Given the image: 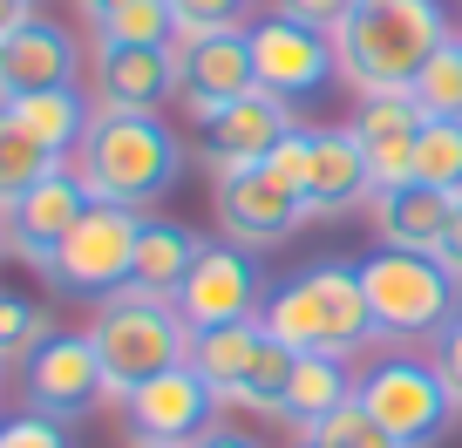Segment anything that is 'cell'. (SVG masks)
<instances>
[{
  "instance_id": "cell-1",
  "label": "cell",
  "mask_w": 462,
  "mask_h": 448,
  "mask_svg": "<svg viewBox=\"0 0 462 448\" xmlns=\"http://www.w3.org/2000/svg\"><path fill=\"white\" fill-rule=\"evenodd\" d=\"M184 170V143L171 136V123H157V109H96L75 143V177L96 204H123L143 211Z\"/></svg>"
},
{
  "instance_id": "cell-2",
  "label": "cell",
  "mask_w": 462,
  "mask_h": 448,
  "mask_svg": "<svg viewBox=\"0 0 462 448\" xmlns=\"http://www.w3.org/2000/svg\"><path fill=\"white\" fill-rule=\"evenodd\" d=\"M442 41H456L442 0H367L333 28V61L361 96H408Z\"/></svg>"
},
{
  "instance_id": "cell-3",
  "label": "cell",
  "mask_w": 462,
  "mask_h": 448,
  "mask_svg": "<svg viewBox=\"0 0 462 448\" xmlns=\"http://www.w3.org/2000/svg\"><path fill=\"white\" fill-rule=\"evenodd\" d=\"M259 326L292 353H340V361L361 353L367 340H381L374 313H367V292H361V265H346V259L306 265L300 279H286L259 306Z\"/></svg>"
},
{
  "instance_id": "cell-4",
  "label": "cell",
  "mask_w": 462,
  "mask_h": 448,
  "mask_svg": "<svg viewBox=\"0 0 462 448\" xmlns=\"http://www.w3.org/2000/svg\"><path fill=\"white\" fill-rule=\"evenodd\" d=\"M88 347H96L102 374H109V394L123 401V394H136L143 380L171 374V367L190 361V326L184 313H177L171 299H157V292H109L96 313V326H88Z\"/></svg>"
},
{
  "instance_id": "cell-5",
  "label": "cell",
  "mask_w": 462,
  "mask_h": 448,
  "mask_svg": "<svg viewBox=\"0 0 462 448\" xmlns=\"http://www.w3.org/2000/svg\"><path fill=\"white\" fill-rule=\"evenodd\" d=\"M361 292H367V313H374L381 340H421V333H442L456 319V279L442 272L435 251H367L361 259Z\"/></svg>"
},
{
  "instance_id": "cell-6",
  "label": "cell",
  "mask_w": 462,
  "mask_h": 448,
  "mask_svg": "<svg viewBox=\"0 0 462 448\" xmlns=\"http://www.w3.org/2000/svg\"><path fill=\"white\" fill-rule=\"evenodd\" d=\"M136 232H143V217L123 211V204H88L75 217V232L55 245V279L61 292H82V299H109V292L130 286V265H136Z\"/></svg>"
},
{
  "instance_id": "cell-7",
  "label": "cell",
  "mask_w": 462,
  "mask_h": 448,
  "mask_svg": "<svg viewBox=\"0 0 462 448\" xmlns=\"http://www.w3.org/2000/svg\"><path fill=\"white\" fill-rule=\"evenodd\" d=\"M354 394H361L367 415L402 448H429L435 434L456 421V394H448V380H442L435 361H381Z\"/></svg>"
},
{
  "instance_id": "cell-8",
  "label": "cell",
  "mask_w": 462,
  "mask_h": 448,
  "mask_svg": "<svg viewBox=\"0 0 462 448\" xmlns=\"http://www.w3.org/2000/svg\"><path fill=\"white\" fill-rule=\"evenodd\" d=\"M21 388H28V407L48 421H82L96 401H109V374H102L88 333H48L21 361Z\"/></svg>"
},
{
  "instance_id": "cell-9",
  "label": "cell",
  "mask_w": 462,
  "mask_h": 448,
  "mask_svg": "<svg viewBox=\"0 0 462 448\" xmlns=\"http://www.w3.org/2000/svg\"><path fill=\"white\" fill-rule=\"evenodd\" d=\"M177 96L198 123H211L217 109H231L238 96L259 88V69H252V41L245 28H211V34H177Z\"/></svg>"
},
{
  "instance_id": "cell-10",
  "label": "cell",
  "mask_w": 462,
  "mask_h": 448,
  "mask_svg": "<svg viewBox=\"0 0 462 448\" xmlns=\"http://www.w3.org/2000/svg\"><path fill=\"white\" fill-rule=\"evenodd\" d=\"M211 197H217V224L231 232V245H245V251L292 238V224L306 217L300 190H292L273 163H231V170H217Z\"/></svg>"
},
{
  "instance_id": "cell-11",
  "label": "cell",
  "mask_w": 462,
  "mask_h": 448,
  "mask_svg": "<svg viewBox=\"0 0 462 448\" xmlns=\"http://www.w3.org/2000/svg\"><path fill=\"white\" fill-rule=\"evenodd\" d=\"M252 41V69H259V88L279 102H306L327 88V75L340 69L333 61V34L327 28H306L292 14H265L259 28H245Z\"/></svg>"
},
{
  "instance_id": "cell-12",
  "label": "cell",
  "mask_w": 462,
  "mask_h": 448,
  "mask_svg": "<svg viewBox=\"0 0 462 448\" xmlns=\"http://www.w3.org/2000/svg\"><path fill=\"white\" fill-rule=\"evenodd\" d=\"M171 306L184 313L190 333H217V326L259 319V265H252V251L245 245H204Z\"/></svg>"
},
{
  "instance_id": "cell-13",
  "label": "cell",
  "mask_w": 462,
  "mask_h": 448,
  "mask_svg": "<svg viewBox=\"0 0 462 448\" xmlns=\"http://www.w3.org/2000/svg\"><path fill=\"white\" fill-rule=\"evenodd\" d=\"M211 407H217V394L198 380L190 361L171 367V374H157V380H143L136 394H123V415H130L136 448H190L198 434L217 428Z\"/></svg>"
},
{
  "instance_id": "cell-14",
  "label": "cell",
  "mask_w": 462,
  "mask_h": 448,
  "mask_svg": "<svg viewBox=\"0 0 462 448\" xmlns=\"http://www.w3.org/2000/svg\"><path fill=\"white\" fill-rule=\"evenodd\" d=\"M88 204H96V197L82 190V177H75V170H48L42 184H34L28 197L7 211L0 238H7V245L34 265V272H48V265H55V245L75 232V217H82Z\"/></svg>"
},
{
  "instance_id": "cell-15",
  "label": "cell",
  "mask_w": 462,
  "mask_h": 448,
  "mask_svg": "<svg viewBox=\"0 0 462 448\" xmlns=\"http://www.w3.org/2000/svg\"><path fill=\"white\" fill-rule=\"evenodd\" d=\"M306 217H346L354 204H374V177H367V150L354 130H313V157H306Z\"/></svg>"
},
{
  "instance_id": "cell-16",
  "label": "cell",
  "mask_w": 462,
  "mask_h": 448,
  "mask_svg": "<svg viewBox=\"0 0 462 448\" xmlns=\"http://www.w3.org/2000/svg\"><path fill=\"white\" fill-rule=\"evenodd\" d=\"M292 130H300L292 102L252 88V96H238L231 109H217V116L204 123V136H211V170H231V163H265Z\"/></svg>"
},
{
  "instance_id": "cell-17",
  "label": "cell",
  "mask_w": 462,
  "mask_h": 448,
  "mask_svg": "<svg viewBox=\"0 0 462 448\" xmlns=\"http://www.w3.org/2000/svg\"><path fill=\"white\" fill-rule=\"evenodd\" d=\"M354 136L367 150V177H374V197L394 184H415V136H421V109L408 96H361V116Z\"/></svg>"
},
{
  "instance_id": "cell-18",
  "label": "cell",
  "mask_w": 462,
  "mask_h": 448,
  "mask_svg": "<svg viewBox=\"0 0 462 448\" xmlns=\"http://www.w3.org/2000/svg\"><path fill=\"white\" fill-rule=\"evenodd\" d=\"M177 96L171 48H109L96 41V109H163Z\"/></svg>"
},
{
  "instance_id": "cell-19",
  "label": "cell",
  "mask_w": 462,
  "mask_h": 448,
  "mask_svg": "<svg viewBox=\"0 0 462 448\" xmlns=\"http://www.w3.org/2000/svg\"><path fill=\"white\" fill-rule=\"evenodd\" d=\"M34 88H75V41L55 21H28V28L0 34V102L34 96Z\"/></svg>"
},
{
  "instance_id": "cell-20",
  "label": "cell",
  "mask_w": 462,
  "mask_h": 448,
  "mask_svg": "<svg viewBox=\"0 0 462 448\" xmlns=\"http://www.w3.org/2000/svg\"><path fill=\"white\" fill-rule=\"evenodd\" d=\"M448 211H456V197L435 184H394L374 197V224H381V245L394 251H435L448 232Z\"/></svg>"
},
{
  "instance_id": "cell-21",
  "label": "cell",
  "mask_w": 462,
  "mask_h": 448,
  "mask_svg": "<svg viewBox=\"0 0 462 448\" xmlns=\"http://www.w3.org/2000/svg\"><path fill=\"white\" fill-rule=\"evenodd\" d=\"M265 340L273 333L259 326V319H245V326H217V333H190V367H198V380L217 394V401H238L252 380V367H259Z\"/></svg>"
},
{
  "instance_id": "cell-22",
  "label": "cell",
  "mask_w": 462,
  "mask_h": 448,
  "mask_svg": "<svg viewBox=\"0 0 462 448\" xmlns=\"http://www.w3.org/2000/svg\"><path fill=\"white\" fill-rule=\"evenodd\" d=\"M198 251H204V238L190 232V224H177V217H143L130 286H136V292H157V299H177V286L190 279Z\"/></svg>"
},
{
  "instance_id": "cell-23",
  "label": "cell",
  "mask_w": 462,
  "mask_h": 448,
  "mask_svg": "<svg viewBox=\"0 0 462 448\" xmlns=\"http://www.w3.org/2000/svg\"><path fill=\"white\" fill-rule=\"evenodd\" d=\"M340 401H354V380H346L340 353H292L286 394H279V421H292V428L313 434Z\"/></svg>"
},
{
  "instance_id": "cell-24",
  "label": "cell",
  "mask_w": 462,
  "mask_h": 448,
  "mask_svg": "<svg viewBox=\"0 0 462 448\" xmlns=\"http://www.w3.org/2000/svg\"><path fill=\"white\" fill-rule=\"evenodd\" d=\"M0 116L14 123L21 136H34L42 150H55V157H69L75 143H82V130H88V109L75 88H34V96H7L0 102Z\"/></svg>"
},
{
  "instance_id": "cell-25",
  "label": "cell",
  "mask_w": 462,
  "mask_h": 448,
  "mask_svg": "<svg viewBox=\"0 0 462 448\" xmlns=\"http://www.w3.org/2000/svg\"><path fill=\"white\" fill-rule=\"evenodd\" d=\"M48 170H61V157H55V150H42L34 136H21L14 123L0 116V217L14 211V204L28 197V190L42 184Z\"/></svg>"
},
{
  "instance_id": "cell-26",
  "label": "cell",
  "mask_w": 462,
  "mask_h": 448,
  "mask_svg": "<svg viewBox=\"0 0 462 448\" xmlns=\"http://www.w3.org/2000/svg\"><path fill=\"white\" fill-rule=\"evenodd\" d=\"M408 102L421 109V123H462V48L442 41L429 55V69L408 82Z\"/></svg>"
},
{
  "instance_id": "cell-27",
  "label": "cell",
  "mask_w": 462,
  "mask_h": 448,
  "mask_svg": "<svg viewBox=\"0 0 462 448\" xmlns=\"http://www.w3.org/2000/svg\"><path fill=\"white\" fill-rule=\"evenodd\" d=\"M96 41H109V48H177V14L163 0H130L109 21H96Z\"/></svg>"
},
{
  "instance_id": "cell-28",
  "label": "cell",
  "mask_w": 462,
  "mask_h": 448,
  "mask_svg": "<svg viewBox=\"0 0 462 448\" xmlns=\"http://www.w3.org/2000/svg\"><path fill=\"white\" fill-rule=\"evenodd\" d=\"M415 184L462 197V123H421L415 136Z\"/></svg>"
},
{
  "instance_id": "cell-29",
  "label": "cell",
  "mask_w": 462,
  "mask_h": 448,
  "mask_svg": "<svg viewBox=\"0 0 462 448\" xmlns=\"http://www.w3.org/2000/svg\"><path fill=\"white\" fill-rule=\"evenodd\" d=\"M313 434H319V442H333V448H402V442H394V434L381 428L374 415H367L361 394H354V401H340V407H333V415L319 421Z\"/></svg>"
},
{
  "instance_id": "cell-30",
  "label": "cell",
  "mask_w": 462,
  "mask_h": 448,
  "mask_svg": "<svg viewBox=\"0 0 462 448\" xmlns=\"http://www.w3.org/2000/svg\"><path fill=\"white\" fill-rule=\"evenodd\" d=\"M42 340H48V313H42L34 299L0 292V361H28Z\"/></svg>"
},
{
  "instance_id": "cell-31",
  "label": "cell",
  "mask_w": 462,
  "mask_h": 448,
  "mask_svg": "<svg viewBox=\"0 0 462 448\" xmlns=\"http://www.w3.org/2000/svg\"><path fill=\"white\" fill-rule=\"evenodd\" d=\"M177 14V34H211V28H238L252 14V0H163Z\"/></svg>"
},
{
  "instance_id": "cell-32",
  "label": "cell",
  "mask_w": 462,
  "mask_h": 448,
  "mask_svg": "<svg viewBox=\"0 0 462 448\" xmlns=\"http://www.w3.org/2000/svg\"><path fill=\"white\" fill-rule=\"evenodd\" d=\"M0 448H69V434H61V421L48 415H14V421H0Z\"/></svg>"
},
{
  "instance_id": "cell-33",
  "label": "cell",
  "mask_w": 462,
  "mask_h": 448,
  "mask_svg": "<svg viewBox=\"0 0 462 448\" xmlns=\"http://www.w3.org/2000/svg\"><path fill=\"white\" fill-rule=\"evenodd\" d=\"M435 367H442L448 394H456V407H462V306H456V319L435 333Z\"/></svg>"
},
{
  "instance_id": "cell-34",
  "label": "cell",
  "mask_w": 462,
  "mask_h": 448,
  "mask_svg": "<svg viewBox=\"0 0 462 448\" xmlns=\"http://www.w3.org/2000/svg\"><path fill=\"white\" fill-rule=\"evenodd\" d=\"M361 0H279V14H292V21H306V28H340L346 14H354Z\"/></svg>"
},
{
  "instance_id": "cell-35",
  "label": "cell",
  "mask_w": 462,
  "mask_h": 448,
  "mask_svg": "<svg viewBox=\"0 0 462 448\" xmlns=\"http://www.w3.org/2000/svg\"><path fill=\"white\" fill-rule=\"evenodd\" d=\"M306 157H313V130H292V136H286V143H279L265 163H273V170L286 177L292 190H306Z\"/></svg>"
},
{
  "instance_id": "cell-36",
  "label": "cell",
  "mask_w": 462,
  "mask_h": 448,
  "mask_svg": "<svg viewBox=\"0 0 462 448\" xmlns=\"http://www.w3.org/2000/svg\"><path fill=\"white\" fill-rule=\"evenodd\" d=\"M435 259H442V272L462 286V197H456V211H448V232H442V245H435Z\"/></svg>"
},
{
  "instance_id": "cell-37",
  "label": "cell",
  "mask_w": 462,
  "mask_h": 448,
  "mask_svg": "<svg viewBox=\"0 0 462 448\" xmlns=\"http://www.w3.org/2000/svg\"><path fill=\"white\" fill-rule=\"evenodd\" d=\"M190 448H265L259 434H245V428H211V434H198Z\"/></svg>"
},
{
  "instance_id": "cell-38",
  "label": "cell",
  "mask_w": 462,
  "mask_h": 448,
  "mask_svg": "<svg viewBox=\"0 0 462 448\" xmlns=\"http://www.w3.org/2000/svg\"><path fill=\"white\" fill-rule=\"evenodd\" d=\"M34 21V0H0V34H14Z\"/></svg>"
},
{
  "instance_id": "cell-39",
  "label": "cell",
  "mask_w": 462,
  "mask_h": 448,
  "mask_svg": "<svg viewBox=\"0 0 462 448\" xmlns=\"http://www.w3.org/2000/svg\"><path fill=\"white\" fill-rule=\"evenodd\" d=\"M75 7H82V14H88V21H109V14H116V7H130V0H75Z\"/></svg>"
},
{
  "instance_id": "cell-40",
  "label": "cell",
  "mask_w": 462,
  "mask_h": 448,
  "mask_svg": "<svg viewBox=\"0 0 462 448\" xmlns=\"http://www.w3.org/2000/svg\"><path fill=\"white\" fill-rule=\"evenodd\" d=\"M306 448H333V442H319V434H306Z\"/></svg>"
},
{
  "instance_id": "cell-41",
  "label": "cell",
  "mask_w": 462,
  "mask_h": 448,
  "mask_svg": "<svg viewBox=\"0 0 462 448\" xmlns=\"http://www.w3.org/2000/svg\"><path fill=\"white\" fill-rule=\"evenodd\" d=\"M456 48H462V34H456Z\"/></svg>"
},
{
  "instance_id": "cell-42",
  "label": "cell",
  "mask_w": 462,
  "mask_h": 448,
  "mask_svg": "<svg viewBox=\"0 0 462 448\" xmlns=\"http://www.w3.org/2000/svg\"><path fill=\"white\" fill-rule=\"evenodd\" d=\"M361 7H367V0H361Z\"/></svg>"
}]
</instances>
